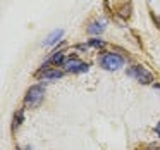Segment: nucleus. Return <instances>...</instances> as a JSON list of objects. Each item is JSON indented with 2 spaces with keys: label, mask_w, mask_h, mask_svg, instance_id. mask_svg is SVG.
<instances>
[{
  "label": "nucleus",
  "mask_w": 160,
  "mask_h": 150,
  "mask_svg": "<svg viewBox=\"0 0 160 150\" xmlns=\"http://www.w3.org/2000/svg\"><path fill=\"white\" fill-rule=\"evenodd\" d=\"M62 35H64L62 29H55L53 33H50V35L47 36V40L43 42V47H48V45H53V43H57L60 38H62Z\"/></svg>",
  "instance_id": "obj_5"
},
{
  "label": "nucleus",
  "mask_w": 160,
  "mask_h": 150,
  "mask_svg": "<svg viewBox=\"0 0 160 150\" xmlns=\"http://www.w3.org/2000/svg\"><path fill=\"white\" fill-rule=\"evenodd\" d=\"M64 67H66L67 73H84V71H88V64L81 62L79 59H69L64 62Z\"/></svg>",
  "instance_id": "obj_4"
},
{
  "label": "nucleus",
  "mask_w": 160,
  "mask_h": 150,
  "mask_svg": "<svg viewBox=\"0 0 160 150\" xmlns=\"http://www.w3.org/2000/svg\"><path fill=\"white\" fill-rule=\"evenodd\" d=\"M43 95H45V91H43V88L40 86V85L31 86V88L28 90V93H26L24 105H26V107H29V109L38 107V105L42 104V100H43Z\"/></svg>",
  "instance_id": "obj_1"
},
{
  "label": "nucleus",
  "mask_w": 160,
  "mask_h": 150,
  "mask_svg": "<svg viewBox=\"0 0 160 150\" xmlns=\"http://www.w3.org/2000/svg\"><path fill=\"white\" fill-rule=\"evenodd\" d=\"M43 80H59V78H62V73H60L59 69H47L43 71Z\"/></svg>",
  "instance_id": "obj_6"
},
{
  "label": "nucleus",
  "mask_w": 160,
  "mask_h": 150,
  "mask_svg": "<svg viewBox=\"0 0 160 150\" xmlns=\"http://www.w3.org/2000/svg\"><path fill=\"white\" fill-rule=\"evenodd\" d=\"M157 133H158V136H160V122L157 124Z\"/></svg>",
  "instance_id": "obj_10"
},
{
  "label": "nucleus",
  "mask_w": 160,
  "mask_h": 150,
  "mask_svg": "<svg viewBox=\"0 0 160 150\" xmlns=\"http://www.w3.org/2000/svg\"><path fill=\"white\" fill-rule=\"evenodd\" d=\"M50 62L55 64V66H59V64H64V62H66V60H64V54H62V52H57L55 55L50 59Z\"/></svg>",
  "instance_id": "obj_8"
},
{
  "label": "nucleus",
  "mask_w": 160,
  "mask_h": 150,
  "mask_svg": "<svg viewBox=\"0 0 160 150\" xmlns=\"http://www.w3.org/2000/svg\"><path fill=\"white\" fill-rule=\"evenodd\" d=\"M88 43H90L91 47H97V49H102V47H105V42H103V40H97V38L90 40Z\"/></svg>",
  "instance_id": "obj_9"
},
{
  "label": "nucleus",
  "mask_w": 160,
  "mask_h": 150,
  "mask_svg": "<svg viewBox=\"0 0 160 150\" xmlns=\"http://www.w3.org/2000/svg\"><path fill=\"white\" fill-rule=\"evenodd\" d=\"M103 29H105V24H103V23H100V21H95V23H91V24L88 26V33H90V35L102 33Z\"/></svg>",
  "instance_id": "obj_7"
},
{
  "label": "nucleus",
  "mask_w": 160,
  "mask_h": 150,
  "mask_svg": "<svg viewBox=\"0 0 160 150\" xmlns=\"http://www.w3.org/2000/svg\"><path fill=\"white\" fill-rule=\"evenodd\" d=\"M100 64L107 71H117L124 66V59L121 55H117V54H105L100 59Z\"/></svg>",
  "instance_id": "obj_2"
},
{
  "label": "nucleus",
  "mask_w": 160,
  "mask_h": 150,
  "mask_svg": "<svg viewBox=\"0 0 160 150\" xmlns=\"http://www.w3.org/2000/svg\"><path fill=\"white\" fill-rule=\"evenodd\" d=\"M129 76H134L136 80H138L139 83H143V85H150L153 81L152 73L146 71L145 67H141V66H134L132 69H129Z\"/></svg>",
  "instance_id": "obj_3"
}]
</instances>
